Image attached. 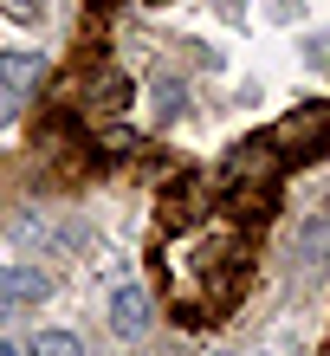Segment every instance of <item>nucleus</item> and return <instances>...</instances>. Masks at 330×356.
I'll return each mask as SVG.
<instances>
[{"label":"nucleus","mask_w":330,"mask_h":356,"mask_svg":"<svg viewBox=\"0 0 330 356\" xmlns=\"http://www.w3.org/2000/svg\"><path fill=\"white\" fill-rule=\"evenodd\" d=\"M156 214H162V227H169V234H188V227L201 220V181H195V175L169 181V188H162V207H156Z\"/></svg>","instance_id":"423d86ee"},{"label":"nucleus","mask_w":330,"mask_h":356,"mask_svg":"<svg viewBox=\"0 0 330 356\" xmlns=\"http://www.w3.org/2000/svg\"><path fill=\"white\" fill-rule=\"evenodd\" d=\"M149 324H156V298L142 285H117L110 291V330L123 343H136V337H149Z\"/></svg>","instance_id":"7ed1b4c3"},{"label":"nucleus","mask_w":330,"mask_h":356,"mask_svg":"<svg viewBox=\"0 0 330 356\" xmlns=\"http://www.w3.org/2000/svg\"><path fill=\"white\" fill-rule=\"evenodd\" d=\"M117 111H130V78H123V72H91L85 78V117L110 123Z\"/></svg>","instance_id":"20e7f679"},{"label":"nucleus","mask_w":330,"mask_h":356,"mask_svg":"<svg viewBox=\"0 0 330 356\" xmlns=\"http://www.w3.org/2000/svg\"><path fill=\"white\" fill-rule=\"evenodd\" d=\"M26 356H85V343H78L72 330H39L26 343Z\"/></svg>","instance_id":"9d476101"},{"label":"nucleus","mask_w":330,"mask_h":356,"mask_svg":"<svg viewBox=\"0 0 330 356\" xmlns=\"http://www.w3.org/2000/svg\"><path fill=\"white\" fill-rule=\"evenodd\" d=\"M0 356H19V343H7V337H0Z\"/></svg>","instance_id":"4468645a"},{"label":"nucleus","mask_w":330,"mask_h":356,"mask_svg":"<svg viewBox=\"0 0 330 356\" xmlns=\"http://www.w3.org/2000/svg\"><path fill=\"white\" fill-rule=\"evenodd\" d=\"M226 207H233L240 220H259V214H272V188H233Z\"/></svg>","instance_id":"9b49d317"},{"label":"nucleus","mask_w":330,"mask_h":356,"mask_svg":"<svg viewBox=\"0 0 330 356\" xmlns=\"http://www.w3.org/2000/svg\"><path fill=\"white\" fill-rule=\"evenodd\" d=\"M272 175H279V149L265 136H246L233 156H226V181L233 188H272Z\"/></svg>","instance_id":"f03ea898"},{"label":"nucleus","mask_w":330,"mask_h":356,"mask_svg":"<svg viewBox=\"0 0 330 356\" xmlns=\"http://www.w3.org/2000/svg\"><path fill=\"white\" fill-rule=\"evenodd\" d=\"M181 111H188V91H181V85H162L156 91V123H175Z\"/></svg>","instance_id":"f8f14e48"},{"label":"nucleus","mask_w":330,"mask_h":356,"mask_svg":"<svg viewBox=\"0 0 330 356\" xmlns=\"http://www.w3.org/2000/svg\"><path fill=\"white\" fill-rule=\"evenodd\" d=\"M39 78H46V58L26 52V46H0V91L7 97H33Z\"/></svg>","instance_id":"39448f33"},{"label":"nucleus","mask_w":330,"mask_h":356,"mask_svg":"<svg viewBox=\"0 0 330 356\" xmlns=\"http://www.w3.org/2000/svg\"><path fill=\"white\" fill-rule=\"evenodd\" d=\"M324 214H330V195H324Z\"/></svg>","instance_id":"2eb2a0df"},{"label":"nucleus","mask_w":330,"mask_h":356,"mask_svg":"<svg viewBox=\"0 0 330 356\" xmlns=\"http://www.w3.org/2000/svg\"><path fill=\"white\" fill-rule=\"evenodd\" d=\"M292 253L304 272H324L330 266V214H311V220H298V240H292Z\"/></svg>","instance_id":"6e6552de"},{"label":"nucleus","mask_w":330,"mask_h":356,"mask_svg":"<svg viewBox=\"0 0 330 356\" xmlns=\"http://www.w3.org/2000/svg\"><path fill=\"white\" fill-rule=\"evenodd\" d=\"M265 143H272L279 156H324L330 149V97H311V104H298V111H285L272 130H265Z\"/></svg>","instance_id":"f257e3e1"},{"label":"nucleus","mask_w":330,"mask_h":356,"mask_svg":"<svg viewBox=\"0 0 330 356\" xmlns=\"http://www.w3.org/2000/svg\"><path fill=\"white\" fill-rule=\"evenodd\" d=\"M0 13H7L13 26H39V19H46V0H0Z\"/></svg>","instance_id":"ddd939ff"},{"label":"nucleus","mask_w":330,"mask_h":356,"mask_svg":"<svg viewBox=\"0 0 330 356\" xmlns=\"http://www.w3.org/2000/svg\"><path fill=\"white\" fill-rule=\"evenodd\" d=\"M52 298V279L39 266H0V305H46Z\"/></svg>","instance_id":"0eeeda50"},{"label":"nucleus","mask_w":330,"mask_h":356,"mask_svg":"<svg viewBox=\"0 0 330 356\" xmlns=\"http://www.w3.org/2000/svg\"><path fill=\"white\" fill-rule=\"evenodd\" d=\"M91 143H97V156H136L142 149V136L130 130V123H97Z\"/></svg>","instance_id":"1a4fd4ad"}]
</instances>
